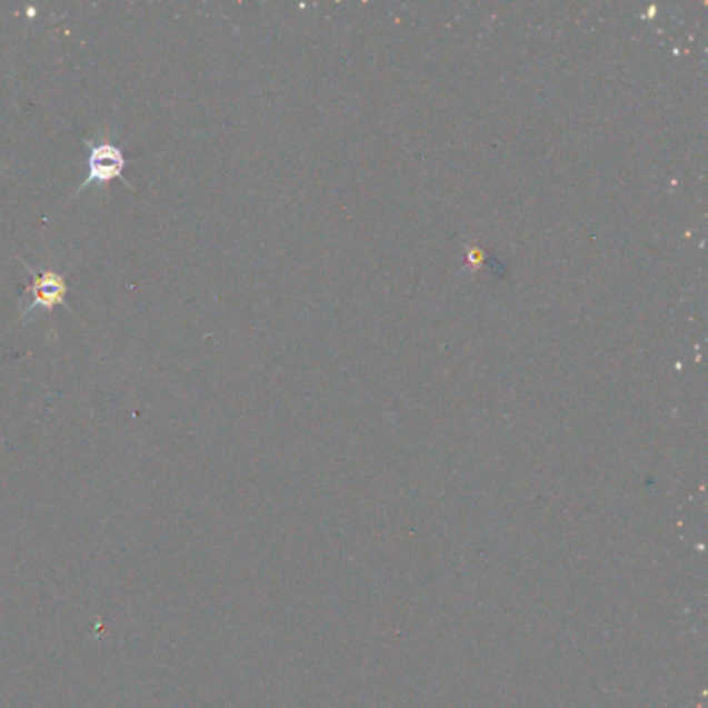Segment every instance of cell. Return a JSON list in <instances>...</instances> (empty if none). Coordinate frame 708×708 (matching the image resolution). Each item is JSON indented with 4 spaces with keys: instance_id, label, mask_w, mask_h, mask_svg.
Segmentation results:
<instances>
[{
    "instance_id": "obj_2",
    "label": "cell",
    "mask_w": 708,
    "mask_h": 708,
    "mask_svg": "<svg viewBox=\"0 0 708 708\" xmlns=\"http://www.w3.org/2000/svg\"><path fill=\"white\" fill-rule=\"evenodd\" d=\"M28 272H32L33 277L32 283L26 289L32 296V303L23 310V316L32 315L33 310H40V308L52 310L54 306H63L69 310V303H67L69 287L61 272H54V270L36 272L32 267H28Z\"/></svg>"
},
{
    "instance_id": "obj_1",
    "label": "cell",
    "mask_w": 708,
    "mask_h": 708,
    "mask_svg": "<svg viewBox=\"0 0 708 708\" xmlns=\"http://www.w3.org/2000/svg\"><path fill=\"white\" fill-rule=\"evenodd\" d=\"M86 146H88V174L76 191V196L81 193L83 189L92 188V186L109 188L111 181H117V179L123 181L127 188H131V183L123 174L127 167L126 154L119 146L111 142L96 143L94 140H86Z\"/></svg>"
}]
</instances>
